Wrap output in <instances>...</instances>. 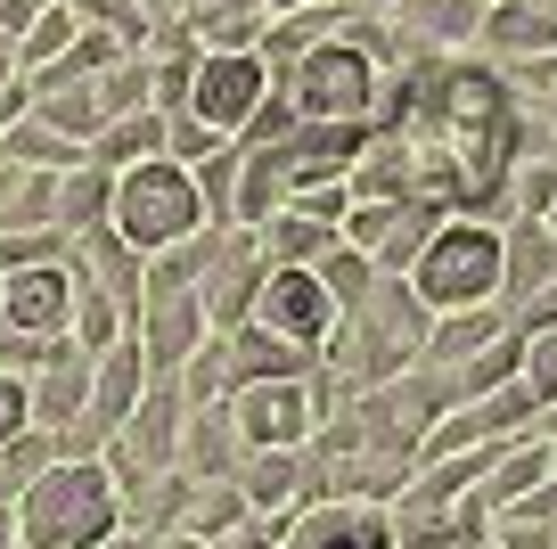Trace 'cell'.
Segmentation results:
<instances>
[{
    "mask_svg": "<svg viewBox=\"0 0 557 549\" xmlns=\"http://www.w3.org/2000/svg\"><path fill=\"white\" fill-rule=\"evenodd\" d=\"M107 213H115V239L132 246V255H164V246L206 230V190H197V172L173 164V156H139V164H123Z\"/></svg>",
    "mask_w": 557,
    "mask_h": 549,
    "instance_id": "3",
    "label": "cell"
},
{
    "mask_svg": "<svg viewBox=\"0 0 557 549\" xmlns=\"http://www.w3.org/2000/svg\"><path fill=\"white\" fill-rule=\"evenodd\" d=\"M524 9H557V0H524Z\"/></svg>",
    "mask_w": 557,
    "mask_h": 549,
    "instance_id": "22",
    "label": "cell"
},
{
    "mask_svg": "<svg viewBox=\"0 0 557 549\" xmlns=\"http://www.w3.org/2000/svg\"><path fill=\"white\" fill-rule=\"evenodd\" d=\"M278 549H394V525H385L377 509H352V500H336V509L296 516V525L278 533Z\"/></svg>",
    "mask_w": 557,
    "mask_h": 549,
    "instance_id": "10",
    "label": "cell"
},
{
    "mask_svg": "<svg viewBox=\"0 0 557 549\" xmlns=\"http://www.w3.org/2000/svg\"><path fill=\"white\" fill-rule=\"evenodd\" d=\"M524 386H533V402H557V328L524 344Z\"/></svg>",
    "mask_w": 557,
    "mask_h": 549,
    "instance_id": "16",
    "label": "cell"
},
{
    "mask_svg": "<svg viewBox=\"0 0 557 549\" xmlns=\"http://www.w3.org/2000/svg\"><path fill=\"white\" fill-rule=\"evenodd\" d=\"M139 378H148V344H139V337H115V344L99 353V386H90V402H99L107 418H132Z\"/></svg>",
    "mask_w": 557,
    "mask_h": 549,
    "instance_id": "11",
    "label": "cell"
},
{
    "mask_svg": "<svg viewBox=\"0 0 557 549\" xmlns=\"http://www.w3.org/2000/svg\"><path fill=\"white\" fill-rule=\"evenodd\" d=\"M401 148L418 164V197L443 206H500L508 181V148H517V115H508L500 74L484 66H426L410 90L394 99Z\"/></svg>",
    "mask_w": 557,
    "mask_h": 549,
    "instance_id": "1",
    "label": "cell"
},
{
    "mask_svg": "<svg viewBox=\"0 0 557 549\" xmlns=\"http://www.w3.org/2000/svg\"><path fill=\"white\" fill-rule=\"evenodd\" d=\"M83 34V17H74V9H50V17H34V34H25V66L34 74H50L58 58H66V41Z\"/></svg>",
    "mask_w": 557,
    "mask_h": 549,
    "instance_id": "14",
    "label": "cell"
},
{
    "mask_svg": "<svg viewBox=\"0 0 557 549\" xmlns=\"http://www.w3.org/2000/svg\"><path fill=\"white\" fill-rule=\"evenodd\" d=\"M377 107V66L352 41H312V50L287 66V115L304 123H361Z\"/></svg>",
    "mask_w": 557,
    "mask_h": 549,
    "instance_id": "5",
    "label": "cell"
},
{
    "mask_svg": "<svg viewBox=\"0 0 557 549\" xmlns=\"http://www.w3.org/2000/svg\"><path fill=\"white\" fill-rule=\"evenodd\" d=\"M123 500H115V476L99 460H58L25 484L17 500V525H25V549H99L115 533Z\"/></svg>",
    "mask_w": 557,
    "mask_h": 549,
    "instance_id": "2",
    "label": "cell"
},
{
    "mask_svg": "<svg viewBox=\"0 0 557 549\" xmlns=\"http://www.w3.org/2000/svg\"><path fill=\"white\" fill-rule=\"evenodd\" d=\"M517 190H524V197H517L524 213H549V197H557V172H524Z\"/></svg>",
    "mask_w": 557,
    "mask_h": 549,
    "instance_id": "20",
    "label": "cell"
},
{
    "mask_svg": "<svg viewBox=\"0 0 557 549\" xmlns=\"http://www.w3.org/2000/svg\"><path fill=\"white\" fill-rule=\"evenodd\" d=\"M492 34L517 41V50H533V41H549V17H492Z\"/></svg>",
    "mask_w": 557,
    "mask_h": 549,
    "instance_id": "19",
    "label": "cell"
},
{
    "mask_svg": "<svg viewBox=\"0 0 557 549\" xmlns=\"http://www.w3.org/2000/svg\"><path fill=\"white\" fill-rule=\"evenodd\" d=\"M74 337H83L90 353H107V344L123 337V312H115V295H90V304L74 312Z\"/></svg>",
    "mask_w": 557,
    "mask_h": 549,
    "instance_id": "15",
    "label": "cell"
},
{
    "mask_svg": "<svg viewBox=\"0 0 557 549\" xmlns=\"http://www.w3.org/2000/svg\"><path fill=\"white\" fill-rule=\"evenodd\" d=\"M0 320H9V337H58V328H74L66 263H25V271H9V288H0Z\"/></svg>",
    "mask_w": 557,
    "mask_h": 549,
    "instance_id": "8",
    "label": "cell"
},
{
    "mask_svg": "<svg viewBox=\"0 0 557 549\" xmlns=\"http://www.w3.org/2000/svg\"><path fill=\"white\" fill-rule=\"evenodd\" d=\"M500 271H508L500 230H484V222H443L435 239L418 246L410 288H418V304H435V312H468V304H492Z\"/></svg>",
    "mask_w": 557,
    "mask_h": 549,
    "instance_id": "4",
    "label": "cell"
},
{
    "mask_svg": "<svg viewBox=\"0 0 557 549\" xmlns=\"http://www.w3.org/2000/svg\"><path fill=\"white\" fill-rule=\"evenodd\" d=\"M312 418H320V402H312V386H296V378H262V386H246V394H238V435L255 451L304 443Z\"/></svg>",
    "mask_w": 557,
    "mask_h": 549,
    "instance_id": "9",
    "label": "cell"
},
{
    "mask_svg": "<svg viewBox=\"0 0 557 549\" xmlns=\"http://www.w3.org/2000/svg\"><path fill=\"white\" fill-rule=\"evenodd\" d=\"M25 418H34V394H25V378H9V369H0V443H17Z\"/></svg>",
    "mask_w": 557,
    "mask_h": 549,
    "instance_id": "18",
    "label": "cell"
},
{
    "mask_svg": "<svg viewBox=\"0 0 557 549\" xmlns=\"http://www.w3.org/2000/svg\"><path fill=\"white\" fill-rule=\"evenodd\" d=\"M533 484H541V451H517V460H508L500 476H492V500H500V509H508V500H524V492H533Z\"/></svg>",
    "mask_w": 557,
    "mask_h": 549,
    "instance_id": "17",
    "label": "cell"
},
{
    "mask_svg": "<svg viewBox=\"0 0 557 549\" xmlns=\"http://www.w3.org/2000/svg\"><path fill=\"white\" fill-rule=\"evenodd\" d=\"M329 246H336V222H312V213H287V222L271 230L278 263H312V255H329Z\"/></svg>",
    "mask_w": 557,
    "mask_h": 549,
    "instance_id": "13",
    "label": "cell"
},
{
    "mask_svg": "<svg viewBox=\"0 0 557 549\" xmlns=\"http://www.w3.org/2000/svg\"><path fill=\"white\" fill-rule=\"evenodd\" d=\"M549 222H557V197H549Z\"/></svg>",
    "mask_w": 557,
    "mask_h": 549,
    "instance_id": "23",
    "label": "cell"
},
{
    "mask_svg": "<svg viewBox=\"0 0 557 549\" xmlns=\"http://www.w3.org/2000/svg\"><path fill=\"white\" fill-rule=\"evenodd\" d=\"M255 328H271L287 353H329L336 344V295L312 263H271L255 288Z\"/></svg>",
    "mask_w": 557,
    "mask_h": 549,
    "instance_id": "6",
    "label": "cell"
},
{
    "mask_svg": "<svg viewBox=\"0 0 557 549\" xmlns=\"http://www.w3.org/2000/svg\"><path fill=\"white\" fill-rule=\"evenodd\" d=\"M271 107V66H262V50H206L189 66V115L213 123V132H246V123Z\"/></svg>",
    "mask_w": 557,
    "mask_h": 549,
    "instance_id": "7",
    "label": "cell"
},
{
    "mask_svg": "<svg viewBox=\"0 0 557 549\" xmlns=\"http://www.w3.org/2000/svg\"><path fill=\"white\" fill-rule=\"evenodd\" d=\"M107 164H139V156H164V115L157 107H132L123 123H107Z\"/></svg>",
    "mask_w": 557,
    "mask_h": 549,
    "instance_id": "12",
    "label": "cell"
},
{
    "mask_svg": "<svg viewBox=\"0 0 557 549\" xmlns=\"http://www.w3.org/2000/svg\"><path fill=\"white\" fill-rule=\"evenodd\" d=\"M508 549H549V533L541 525H508Z\"/></svg>",
    "mask_w": 557,
    "mask_h": 549,
    "instance_id": "21",
    "label": "cell"
}]
</instances>
